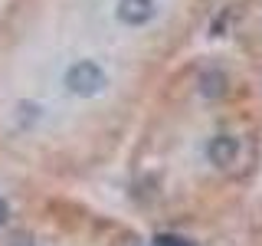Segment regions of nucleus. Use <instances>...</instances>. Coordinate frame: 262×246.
I'll return each mask as SVG.
<instances>
[{
	"label": "nucleus",
	"instance_id": "nucleus-5",
	"mask_svg": "<svg viewBox=\"0 0 262 246\" xmlns=\"http://www.w3.org/2000/svg\"><path fill=\"white\" fill-rule=\"evenodd\" d=\"M158 246H190V243L180 236H158Z\"/></svg>",
	"mask_w": 262,
	"mask_h": 246
},
{
	"label": "nucleus",
	"instance_id": "nucleus-4",
	"mask_svg": "<svg viewBox=\"0 0 262 246\" xmlns=\"http://www.w3.org/2000/svg\"><path fill=\"white\" fill-rule=\"evenodd\" d=\"M200 92L210 95V98L223 95V92H226V76H223V72H216V69L203 72V76H200Z\"/></svg>",
	"mask_w": 262,
	"mask_h": 246
},
{
	"label": "nucleus",
	"instance_id": "nucleus-1",
	"mask_svg": "<svg viewBox=\"0 0 262 246\" xmlns=\"http://www.w3.org/2000/svg\"><path fill=\"white\" fill-rule=\"evenodd\" d=\"M66 89H69L72 95H79V98H92L98 95L105 89V72H102V66L92 63V59H82L76 66H69L66 69Z\"/></svg>",
	"mask_w": 262,
	"mask_h": 246
},
{
	"label": "nucleus",
	"instance_id": "nucleus-6",
	"mask_svg": "<svg viewBox=\"0 0 262 246\" xmlns=\"http://www.w3.org/2000/svg\"><path fill=\"white\" fill-rule=\"evenodd\" d=\"M7 213H10V210H7V200L0 197V223H7Z\"/></svg>",
	"mask_w": 262,
	"mask_h": 246
},
{
	"label": "nucleus",
	"instance_id": "nucleus-2",
	"mask_svg": "<svg viewBox=\"0 0 262 246\" xmlns=\"http://www.w3.org/2000/svg\"><path fill=\"white\" fill-rule=\"evenodd\" d=\"M158 4L154 0H118V20L125 27H144L147 20H154Z\"/></svg>",
	"mask_w": 262,
	"mask_h": 246
},
{
	"label": "nucleus",
	"instance_id": "nucleus-3",
	"mask_svg": "<svg viewBox=\"0 0 262 246\" xmlns=\"http://www.w3.org/2000/svg\"><path fill=\"white\" fill-rule=\"evenodd\" d=\"M236 154H239V141H236L233 135H216V138H210L207 158L216 164V168H229V164L236 161Z\"/></svg>",
	"mask_w": 262,
	"mask_h": 246
}]
</instances>
